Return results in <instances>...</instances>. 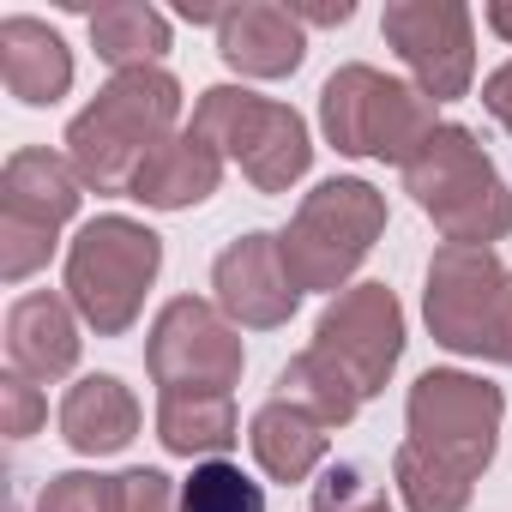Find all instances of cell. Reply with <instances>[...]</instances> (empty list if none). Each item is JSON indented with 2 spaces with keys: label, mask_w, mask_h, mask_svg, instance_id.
Listing matches in <instances>:
<instances>
[{
  "label": "cell",
  "mask_w": 512,
  "mask_h": 512,
  "mask_svg": "<svg viewBox=\"0 0 512 512\" xmlns=\"http://www.w3.org/2000/svg\"><path fill=\"white\" fill-rule=\"evenodd\" d=\"M181 127V79L169 67L115 73L61 133L67 163L79 169L85 193H127L133 169Z\"/></svg>",
  "instance_id": "1"
},
{
  "label": "cell",
  "mask_w": 512,
  "mask_h": 512,
  "mask_svg": "<svg viewBox=\"0 0 512 512\" xmlns=\"http://www.w3.org/2000/svg\"><path fill=\"white\" fill-rule=\"evenodd\" d=\"M416 211L440 229L446 247H494L512 235V187L482 151V139L458 121H440L434 139L398 169Z\"/></svg>",
  "instance_id": "2"
},
{
  "label": "cell",
  "mask_w": 512,
  "mask_h": 512,
  "mask_svg": "<svg viewBox=\"0 0 512 512\" xmlns=\"http://www.w3.org/2000/svg\"><path fill=\"white\" fill-rule=\"evenodd\" d=\"M157 272H163V235L139 217L103 211V217L79 223V235L67 241L61 290L79 308L85 332L127 338L145 314V296H151Z\"/></svg>",
  "instance_id": "3"
},
{
  "label": "cell",
  "mask_w": 512,
  "mask_h": 512,
  "mask_svg": "<svg viewBox=\"0 0 512 512\" xmlns=\"http://www.w3.org/2000/svg\"><path fill=\"white\" fill-rule=\"evenodd\" d=\"M440 127V103H428L410 79H392L368 61H344L320 85V133L338 157L356 163H410Z\"/></svg>",
  "instance_id": "4"
},
{
  "label": "cell",
  "mask_w": 512,
  "mask_h": 512,
  "mask_svg": "<svg viewBox=\"0 0 512 512\" xmlns=\"http://www.w3.org/2000/svg\"><path fill=\"white\" fill-rule=\"evenodd\" d=\"M380 235H386V193L362 175H332L314 193H302L296 217L278 229V247L302 296L308 290L344 296Z\"/></svg>",
  "instance_id": "5"
},
{
  "label": "cell",
  "mask_w": 512,
  "mask_h": 512,
  "mask_svg": "<svg viewBox=\"0 0 512 512\" xmlns=\"http://www.w3.org/2000/svg\"><path fill=\"white\" fill-rule=\"evenodd\" d=\"M428 338L452 356L512 368V266L494 247H434L422 284Z\"/></svg>",
  "instance_id": "6"
},
{
  "label": "cell",
  "mask_w": 512,
  "mask_h": 512,
  "mask_svg": "<svg viewBox=\"0 0 512 512\" xmlns=\"http://www.w3.org/2000/svg\"><path fill=\"white\" fill-rule=\"evenodd\" d=\"M187 127L205 133L223 151V163H235L253 181V193H290L314 169V133H308V121L290 103L260 97V91H247V85H211V91H199Z\"/></svg>",
  "instance_id": "7"
},
{
  "label": "cell",
  "mask_w": 512,
  "mask_h": 512,
  "mask_svg": "<svg viewBox=\"0 0 512 512\" xmlns=\"http://www.w3.org/2000/svg\"><path fill=\"white\" fill-rule=\"evenodd\" d=\"M79 205L85 181L67 163V151L19 145L0 169V284L37 278L55 260L61 229L79 217Z\"/></svg>",
  "instance_id": "8"
},
{
  "label": "cell",
  "mask_w": 512,
  "mask_h": 512,
  "mask_svg": "<svg viewBox=\"0 0 512 512\" xmlns=\"http://www.w3.org/2000/svg\"><path fill=\"white\" fill-rule=\"evenodd\" d=\"M500 428H506V392L464 368H428V374H416V386L404 398V440H416L440 464L464 470L470 482H482V470L494 464Z\"/></svg>",
  "instance_id": "9"
},
{
  "label": "cell",
  "mask_w": 512,
  "mask_h": 512,
  "mask_svg": "<svg viewBox=\"0 0 512 512\" xmlns=\"http://www.w3.org/2000/svg\"><path fill=\"white\" fill-rule=\"evenodd\" d=\"M241 368H247L241 326H229L217 302L175 296L157 308L145 338V374L157 380V392H235Z\"/></svg>",
  "instance_id": "10"
},
{
  "label": "cell",
  "mask_w": 512,
  "mask_h": 512,
  "mask_svg": "<svg viewBox=\"0 0 512 512\" xmlns=\"http://www.w3.org/2000/svg\"><path fill=\"white\" fill-rule=\"evenodd\" d=\"M386 49L428 103H458L476 85V13L464 0H386Z\"/></svg>",
  "instance_id": "11"
},
{
  "label": "cell",
  "mask_w": 512,
  "mask_h": 512,
  "mask_svg": "<svg viewBox=\"0 0 512 512\" xmlns=\"http://www.w3.org/2000/svg\"><path fill=\"white\" fill-rule=\"evenodd\" d=\"M404 344H410L404 338V302L386 284H350L344 296L326 302V314L314 326V350L332 356L350 374L362 404L392 386V374L404 362Z\"/></svg>",
  "instance_id": "12"
},
{
  "label": "cell",
  "mask_w": 512,
  "mask_h": 512,
  "mask_svg": "<svg viewBox=\"0 0 512 512\" xmlns=\"http://www.w3.org/2000/svg\"><path fill=\"white\" fill-rule=\"evenodd\" d=\"M211 302L241 332H278V326L296 320L302 290H296V278L284 266V247H278L272 229L235 235L217 260H211Z\"/></svg>",
  "instance_id": "13"
},
{
  "label": "cell",
  "mask_w": 512,
  "mask_h": 512,
  "mask_svg": "<svg viewBox=\"0 0 512 512\" xmlns=\"http://www.w3.org/2000/svg\"><path fill=\"white\" fill-rule=\"evenodd\" d=\"M85 356V320L67 302V290H25L7 308V374H25L37 386H55Z\"/></svg>",
  "instance_id": "14"
},
{
  "label": "cell",
  "mask_w": 512,
  "mask_h": 512,
  "mask_svg": "<svg viewBox=\"0 0 512 512\" xmlns=\"http://www.w3.org/2000/svg\"><path fill=\"white\" fill-rule=\"evenodd\" d=\"M217 55L241 79H290L308 61V25L278 0H235L217 25Z\"/></svg>",
  "instance_id": "15"
},
{
  "label": "cell",
  "mask_w": 512,
  "mask_h": 512,
  "mask_svg": "<svg viewBox=\"0 0 512 512\" xmlns=\"http://www.w3.org/2000/svg\"><path fill=\"white\" fill-rule=\"evenodd\" d=\"M223 151L205 139V133H193V127H175L139 169H133V187H127V199H139L145 211H193V205H205L217 187H223Z\"/></svg>",
  "instance_id": "16"
},
{
  "label": "cell",
  "mask_w": 512,
  "mask_h": 512,
  "mask_svg": "<svg viewBox=\"0 0 512 512\" xmlns=\"http://www.w3.org/2000/svg\"><path fill=\"white\" fill-rule=\"evenodd\" d=\"M0 85L7 97H19L25 109H55L73 91V49L55 25L31 19V13H7L0 19Z\"/></svg>",
  "instance_id": "17"
},
{
  "label": "cell",
  "mask_w": 512,
  "mask_h": 512,
  "mask_svg": "<svg viewBox=\"0 0 512 512\" xmlns=\"http://www.w3.org/2000/svg\"><path fill=\"white\" fill-rule=\"evenodd\" d=\"M139 398L121 374H85L67 386L61 398V440L79 452V458H115L139 440Z\"/></svg>",
  "instance_id": "18"
},
{
  "label": "cell",
  "mask_w": 512,
  "mask_h": 512,
  "mask_svg": "<svg viewBox=\"0 0 512 512\" xmlns=\"http://www.w3.org/2000/svg\"><path fill=\"white\" fill-rule=\"evenodd\" d=\"M247 452H253V464L266 470V482L296 488V482H314V476L326 470V458H332V428H320L308 410L272 398V404L253 410V422H247Z\"/></svg>",
  "instance_id": "19"
},
{
  "label": "cell",
  "mask_w": 512,
  "mask_h": 512,
  "mask_svg": "<svg viewBox=\"0 0 512 512\" xmlns=\"http://www.w3.org/2000/svg\"><path fill=\"white\" fill-rule=\"evenodd\" d=\"M235 440H241L235 392H157V446L169 458L187 464L229 458Z\"/></svg>",
  "instance_id": "20"
},
{
  "label": "cell",
  "mask_w": 512,
  "mask_h": 512,
  "mask_svg": "<svg viewBox=\"0 0 512 512\" xmlns=\"http://www.w3.org/2000/svg\"><path fill=\"white\" fill-rule=\"evenodd\" d=\"M91 19V49L109 73H139V67H163L175 31L157 7L145 0H103V7L85 13Z\"/></svg>",
  "instance_id": "21"
},
{
  "label": "cell",
  "mask_w": 512,
  "mask_h": 512,
  "mask_svg": "<svg viewBox=\"0 0 512 512\" xmlns=\"http://www.w3.org/2000/svg\"><path fill=\"white\" fill-rule=\"evenodd\" d=\"M278 398L296 404V410H308L320 428H350L356 410H362V392L350 386V374L332 356H320L314 344L278 368Z\"/></svg>",
  "instance_id": "22"
},
{
  "label": "cell",
  "mask_w": 512,
  "mask_h": 512,
  "mask_svg": "<svg viewBox=\"0 0 512 512\" xmlns=\"http://www.w3.org/2000/svg\"><path fill=\"white\" fill-rule=\"evenodd\" d=\"M392 488H398L404 512H470V494H476V482L464 470L440 464L416 440H404L392 452Z\"/></svg>",
  "instance_id": "23"
},
{
  "label": "cell",
  "mask_w": 512,
  "mask_h": 512,
  "mask_svg": "<svg viewBox=\"0 0 512 512\" xmlns=\"http://www.w3.org/2000/svg\"><path fill=\"white\" fill-rule=\"evenodd\" d=\"M175 512H266V488L253 482L241 464H229V458H205L181 482V506Z\"/></svg>",
  "instance_id": "24"
},
{
  "label": "cell",
  "mask_w": 512,
  "mask_h": 512,
  "mask_svg": "<svg viewBox=\"0 0 512 512\" xmlns=\"http://www.w3.org/2000/svg\"><path fill=\"white\" fill-rule=\"evenodd\" d=\"M308 512H398L386 482L368 470V464H326L314 476V494H308Z\"/></svg>",
  "instance_id": "25"
},
{
  "label": "cell",
  "mask_w": 512,
  "mask_h": 512,
  "mask_svg": "<svg viewBox=\"0 0 512 512\" xmlns=\"http://www.w3.org/2000/svg\"><path fill=\"white\" fill-rule=\"evenodd\" d=\"M175 506H181V482H169L151 464L109 476V512H175Z\"/></svg>",
  "instance_id": "26"
},
{
  "label": "cell",
  "mask_w": 512,
  "mask_h": 512,
  "mask_svg": "<svg viewBox=\"0 0 512 512\" xmlns=\"http://www.w3.org/2000/svg\"><path fill=\"white\" fill-rule=\"evenodd\" d=\"M43 422H49L43 386L25 380V374H0V434H7V440H31Z\"/></svg>",
  "instance_id": "27"
},
{
  "label": "cell",
  "mask_w": 512,
  "mask_h": 512,
  "mask_svg": "<svg viewBox=\"0 0 512 512\" xmlns=\"http://www.w3.org/2000/svg\"><path fill=\"white\" fill-rule=\"evenodd\" d=\"M37 512H109V476L97 470H61L43 482Z\"/></svg>",
  "instance_id": "28"
},
{
  "label": "cell",
  "mask_w": 512,
  "mask_h": 512,
  "mask_svg": "<svg viewBox=\"0 0 512 512\" xmlns=\"http://www.w3.org/2000/svg\"><path fill=\"white\" fill-rule=\"evenodd\" d=\"M482 109L494 115L500 133H512V61H500V67L482 79Z\"/></svg>",
  "instance_id": "29"
},
{
  "label": "cell",
  "mask_w": 512,
  "mask_h": 512,
  "mask_svg": "<svg viewBox=\"0 0 512 512\" xmlns=\"http://www.w3.org/2000/svg\"><path fill=\"white\" fill-rule=\"evenodd\" d=\"M290 13L302 19V25H350L356 19V0H290Z\"/></svg>",
  "instance_id": "30"
},
{
  "label": "cell",
  "mask_w": 512,
  "mask_h": 512,
  "mask_svg": "<svg viewBox=\"0 0 512 512\" xmlns=\"http://www.w3.org/2000/svg\"><path fill=\"white\" fill-rule=\"evenodd\" d=\"M482 19H488V31H494L500 43H512V0H488Z\"/></svg>",
  "instance_id": "31"
}]
</instances>
